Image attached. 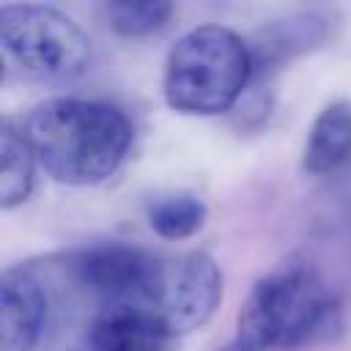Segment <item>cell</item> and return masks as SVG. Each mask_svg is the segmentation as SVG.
Instances as JSON below:
<instances>
[{
	"mask_svg": "<svg viewBox=\"0 0 351 351\" xmlns=\"http://www.w3.org/2000/svg\"><path fill=\"white\" fill-rule=\"evenodd\" d=\"M173 14V3L165 0H115L104 5L107 25L123 38H140L162 30Z\"/></svg>",
	"mask_w": 351,
	"mask_h": 351,
	"instance_id": "cell-12",
	"label": "cell"
},
{
	"mask_svg": "<svg viewBox=\"0 0 351 351\" xmlns=\"http://www.w3.org/2000/svg\"><path fill=\"white\" fill-rule=\"evenodd\" d=\"M219 351H247V348H241V346H239V343L233 340L230 346H225V348H219Z\"/></svg>",
	"mask_w": 351,
	"mask_h": 351,
	"instance_id": "cell-13",
	"label": "cell"
},
{
	"mask_svg": "<svg viewBox=\"0 0 351 351\" xmlns=\"http://www.w3.org/2000/svg\"><path fill=\"white\" fill-rule=\"evenodd\" d=\"M74 280L101 302V307H154L165 263L132 244H99L82 250L71 263Z\"/></svg>",
	"mask_w": 351,
	"mask_h": 351,
	"instance_id": "cell-5",
	"label": "cell"
},
{
	"mask_svg": "<svg viewBox=\"0 0 351 351\" xmlns=\"http://www.w3.org/2000/svg\"><path fill=\"white\" fill-rule=\"evenodd\" d=\"M36 154L25 137V129L11 118L3 121L0 132V208L11 211L22 206L36 181Z\"/></svg>",
	"mask_w": 351,
	"mask_h": 351,
	"instance_id": "cell-10",
	"label": "cell"
},
{
	"mask_svg": "<svg viewBox=\"0 0 351 351\" xmlns=\"http://www.w3.org/2000/svg\"><path fill=\"white\" fill-rule=\"evenodd\" d=\"M208 208L197 195H167L159 197L148 206V225L154 228L156 236L178 241V239H189L195 236L203 225H206Z\"/></svg>",
	"mask_w": 351,
	"mask_h": 351,
	"instance_id": "cell-11",
	"label": "cell"
},
{
	"mask_svg": "<svg viewBox=\"0 0 351 351\" xmlns=\"http://www.w3.org/2000/svg\"><path fill=\"white\" fill-rule=\"evenodd\" d=\"M170 337L159 313L140 304L101 307L88 329L90 351H165Z\"/></svg>",
	"mask_w": 351,
	"mask_h": 351,
	"instance_id": "cell-8",
	"label": "cell"
},
{
	"mask_svg": "<svg viewBox=\"0 0 351 351\" xmlns=\"http://www.w3.org/2000/svg\"><path fill=\"white\" fill-rule=\"evenodd\" d=\"M250 74L252 55L239 33L197 25L170 47L162 93L181 115H222L239 101Z\"/></svg>",
	"mask_w": 351,
	"mask_h": 351,
	"instance_id": "cell-3",
	"label": "cell"
},
{
	"mask_svg": "<svg viewBox=\"0 0 351 351\" xmlns=\"http://www.w3.org/2000/svg\"><path fill=\"white\" fill-rule=\"evenodd\" d=\"M340 329V304L321 274L307 263H288L252 285L236 343L247 351L299 348L332 340Z\"/></svg>",
	"mask_w": 351,
	"mask_h": 351,
	"instance_id": "cell-2",
	"label": "cell"
},
{
	"mask_svg": "<svg viewBox=\"0 0 351 351\" xmlns=\"http://www.w3.org/2000/svg\"><path fill=\"white\" fill-rule=\"evenodd\" d=\"M351 159V101H329L313 121L302 151V167L313 176L337 170Z\"/></svg>",
	"mask_w": 351,
	"mask_h": 351,
	"instance_id": "cell-9",
	"label": "cell"
},
{
	"mask_svg": "<svg viewBox=\"0 0 351 351\" xmlns=\"http://www.w3.org/2000/svg\"><path fill=\"white\" fill-rule=\"evenodd\" d=\"M22 129L44 173L69 186H93L115 176L134 137L123 110L77 96L41 101Z\"/></svg>",
	"mask_w": 351,
	"mask_h": 351,
	"instance_id": "cell-1",
	"label": "cell"
},
{
	"mask_svg": "<svg viewBox=\"0 0 351 351\" xmlns=\"http://www.w3.org/2000/svg\"><path fill=\"white\" fill-rule=\"evenodd\" d=\"M47 288L30 269H8L0 280V351H33L47 326Z\"/></svg>",
	"mask_w": 351,
	"mask_h": 351,
	"instance_id": "cell-7",
	"label": "cell"
},
{
	"mask_svg": "<svg viewBox=\"0 0 351 351\" xmlns=\"http://www.w3.org/2000/svg\"><path fill=\"white\" fill-rule=\"evenodd\" d=\"M0 52L5 77L69 82L90 63L88 33L63 11L38 3L0 8Z\"/></svg>",
	"mask_w": 351,
	"mask_h": 351,
	"instance_id": "cell-4",
	"label": "cell"
},
{
	"mask_svg": "<svg viewBox=\"0 0 351 351\" xmlns=\"http://www.w3.org/2000/svg\"><path fill=\"white\" fill-rule=\"evenodd\" d=\"M219 302H222V271L208 252L192 250L165 263L154 310L159 313V318L165 321L173 337L206 326L217 313Z\"/></svg>",
	"mask_w": 351,
	"mask_h": 351,
	"instance_id": "cell-6",
	"label": "cell"
}]
</instances>
